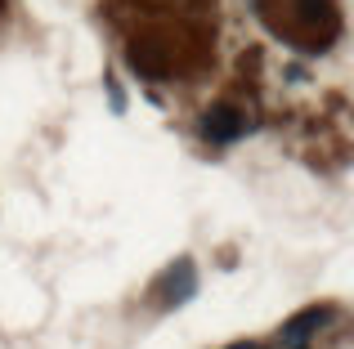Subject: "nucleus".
<instances>
[{
    "label": "nucleus",
    "instance_id": "nucleus-1",
    "mask_svg": "<svg viewBox=\"0 0 354 349\" xmlns=\"http://www.w3.org/2000/svg\"><path fill=\"white\" fill-rule=\"evenodd\" d=\"M242 130H247V117L238 108H211V112H202V134L211 143H234V139H242Z\"/></svg>",
    "mask_w": 354,
    "mask_h": 349
},
{
    "label": "nucleus",
    "instance_id": "nucleus-2",
    "mask_svg": "<svg viewBox=\"0 0 354 349\" xmlns=\"http://www.w3.org/2000/svg\"><path fill=\"white\" fill-rule=\"evenodd\" d=\"M193 291H198V273H193L189 260H180L175 269H166V278H162V300L166 305H184Z\"/></svg>",
    "mask_w": 354,
    "mask_h": 349
},
{
    "label": "nucleus",
    "instance_id": "nucleus-3",
    "mask_svg": "<svg viewBox=\"0 0 354 349\" xmlns=\"http://www.w3.org/2000/svg\"><path fill=\"white\" fill-rule=\"evenodd\" d=\"M126 63L139 72V77H153V81H162L166 72H171V63H166V54L157 50V45H130Z\"/></svg>",
    "mask_w": 354,
    "mask_h": 349
},
{
    "label": "nucleus",
    "instance_id": "nucleus-4",
    "mask_svg": "<svg viewBox=\"0 0 354 349\" xmlns=\"http://www.w3.org/2000/svg\"><path fill=\"white\" fill-rule=\"evenodd\" d=\"M328 314H332V309H305V314H301V318H292V323H287V327H283V345H287V349H296V345H305V341H310V336H314V332H319V327H323V323H328Z\"/></svg>",
    "mask_w": 354,
    "mask_h": 349
}]
</instances>
